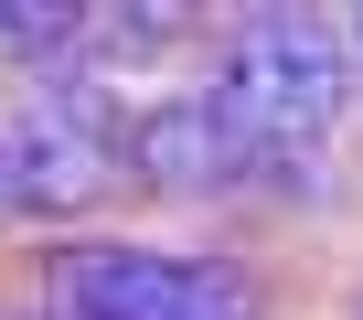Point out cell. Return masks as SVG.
<instances>
[{"label":"cell","mask_w":363,"mask_h":320,"mask_svg":"<svg viewBox=\"0 0 363 320\" xmlns=\"http://www.w3.org/2000/svg\"><path fill=\"white\" fill-rule=\"evenodd\" d=\"M214 96H225V118L246 128V149L267 160V171H289V160L320 149L331 118L352 107V43L320 11H246L225 33Z\"/></svg>","instance_id":"cell-1"},{"label":"cell","mask_w":363,"mask_h":320,"mask_svg":"<svg viewBox=\"0 0 363 320\" xmlns=\"http://www.w3.org/2000/svg\"><path fill=\"white\" fill-rule=\"evenodd\" d=\"M128 107L107 96L96 64L33 75V96L0 118V160H11V203L22 214H86L128 182Z\"/></svg>","instance_id":"cell-2"},{"label":"cell","mask_w":363,"mask_h":320,"mask_svg":"<svg viewBox=\"0 0 363 320\" xmlns=\"http://www.w3.org/2000/svg\"><path fill=\"white\" fill-rule=\"evenodd\" d=\"M65 320H246V278L225 256H182V246H75L54 267Z\"/></svg>","instance_id":"cell-3"},{"label":"cell","mask_w":363,"mask_h":320,"mask_svg":"<svg viewBox=\"0 0 363 320\" xmlns=\"http://www.w3.org/2000/svg\"><path fill=\"white\" fill-rule=\"evenodd\" d=\"M128 171H139L150 193H235L246 171H267V160L246 149V128L225 118L214 86H182V96L139 107V128H128Z\"/></svg>","instance_id":"cell-4"},{"label":"cell","mask_w":363,"mask_h":320,"mask_svg":"<svg viewBox=\"0 0 363 320\" xmlns=\"http://www.w3.org/2000/svg\"><path fill=\"white\" fill-rule=\"evenodd\" d=\"M86 43V11H65V0H0V54H22L33 75H65Z\"/></svg>","instance_id":"cell-5"},{"label":"cell","mask_w":363,"mask_h":320,"mask_svg":"<svg viewBox=\"0 0 363 320\" xmlns=\"http://www.w3.org/2000/svg\"><path fill=\"white\" fill-rule=\"evenodd\" d=\"M342 43H352V54H363V11H352V22H342Z\"/></svg>","instance_id":"cell-6"},{"label":"cell","mask_w":363,"mask_h":320,"mask_svg":"<svg viewBox=\"0 0 363 320\" xmlns=\"http://www.w3.org/2000/svg\"><path fill=\"white\" fill-rule=\"evenodd\" d=\"M352 320H363V299H352Z\"/></svg>","instance_id":"cell-7"}]
</instances>
